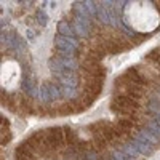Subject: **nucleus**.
Listing matches in <instances>:
<instances>
[{"label":"nucleus","mask_w":160,"mask_h":160,"mask_svg":"<svg viewBox=\"0 0 160 160\" xmlns=\"http://www.w3.org/2000/svg\"><path fill=\"white\" fill-rule=\"evenodd\" d=\"M55 42V47H56V51L59 55H64V56H72L75 58V55L80 50V43L77 42V38H71V37H64V35H56L53 38Z\"/></svg>","instance_id":"1"},{"label":"nucleus","mask_w":160,"mask_h":160,"mask_svg":"<svg viewBox=\"0 0 160 160\" xmlns=\"http://www.w3.org/2000/svg\"><path fill=\"white\" fill-rule=\"evenodd\" d=\"M40 98H42L43 102H55L59 98H62L61 95V88L59 83H53V82H45L40 87Z\"/></svg>","instance_id":"2"},{"label":"nucleus","mask_w":160,"mask_h":160,"mask_svg":"<svg viewBox=\"0 0 160 160\" xmlns=\"http://www.w3.org/2000/svg\"><path fill=\"white\" fill-rule=\"evenodd\" d=\"M133 146H135V148H136V151L141 154V155H144V157H148V155H151L152 152H154V146L151 144V142H148V141H146L141 135H139V133H138V135H135V136H133L131 138V141H130Z\"/></svg>","instance_id":"3"},{"label":"nucleus","mask_w":160,"mask_h":160,"mask_svg":"<svg viewBox=\"0 0 160 160\" xmlns=\"http://www.w3.org/2000/svg\"><path fill=\"white\" fill-rule=\"evenodd\" d=\"M72 28H74L77 37L87 38V37H90V34H91V21L74 18V21H72Z\"/></svg>","instance_id":"4"},{"label":"nucleus","mask_w":160,"mask_h":160,"mask_svg":"<svg viewBox=\"0 0 160 160\" xmlns=\"http://www.w3.org/2000/svg\"><path fill=\"white\" fill-rule=\"evenodd\" d=\"M21 88H22V91L26 93V95L31 96V98H35L37 95H40V88H37L35 82H34L31 77H26V78L22 80Z\"/></svg>","instance_id":"5"},{"label":"nucleus","mask_w":160,"mask_h":160,"mask_svg":"<svg viewBox=\"0 0 160 160\" xmlns=\"http://www.w3.org/2000/svg\"><path fill=\"white\" fill-rule=\"evenodd\" d=\"M56 58H58V61L62 64V68L64 69H68V71H72V72H75L77 69H78V61H77V58H72V56H64V55H56Z\"/></svg>","instance_id":"6"},{"label":"nucleus","mask_w":160,"mask_h":160,"mask_svg":"<svg viewBox=\"0 0 160 160\" xmlns=\"http://www.w3.org/2000/svg\"><path fill=\"white\" fill-rule=\"evenodd\" d=\"M58 34L64 35V37H71V38H77V34L72 28V22L68 21H59L58 22Z\"/></svg>","instance_id":"7"},{"label":"nucleus","mask_w":160,"mask_h":160,"mask_svg":"<svg viewBox=\"0 0 160 160\" xmlns=\"http://www.w3.org/2000/svg\"><path fill=\"white\" fill-rule=\"evenodd\" d=\"M59 88H61L62 98H66V99H75L78 96L77 88H72V87H68V85H59Z\"/></svg>","instance_id":"8"},{"label":"nucleus","mask_w":160,"mask_h":160,"mask_svg":"<svg viewBox=\"0 0 160 160\" xmlns=\"http://www.w3.org/2000/svg\"><path fill=\"white\" fill-rule=\"evenodd\" d=\"M120 151L122 152H125L128 157H131V158H138V157H141V154L136 151V148L135 146H133L131 142H125V144H122V148H120Z\"/></svg>","instance_id":"9"},{"label":"nucleus","mask_w":160,"mask_h":160,"mask_svg":"<svg viewBox=\"0 0 160 160\" xmlns=\"http://www.w3.org/2000/svg\"><path fill=\"white\" fill-rule=\"evenodd\" d=\"M139 135H141L146 141H148V142H151L152 146H157V144L160 142V139L154 135V133H151L148 128H142V130H139Z\"/></svg>","instance_id":"10"},{"label":"nucleus","mask_w":160,"mask_h":160,"mask_svg":"<svg viewBox=\"0 0 160 160\" xmlns=\"http://www.w3.org/2000/svg\"><path fill=\"white\" fill-rule=\"evenodd\" d=\"M148 109L152 112V114H155V117L157 115H160V98H151L149 99V102H148Z\"/></svg>","instance_id":"11"},{"label":"nucleus","mask_w":160,"mask_h":160,"mask_svg":"<svg viewBox=\"0 0 160 160\" xmlns=\"http://www.w3.org/2000/svg\"><path fill=\"white\" fill-rule=\"evenodd\" d=\"M85 8L91 18H98V3L96 2H85Z\"/></svg>","instance_id":"12"},{"label":"nucleus","mask_w":160,"mask_h":160,"mask_svg":"<svg viewBox=\"0 0 160 160\" xmlns=\"http://www.w3.org/2000/svg\"><path fill=\"white\" fill-rule=\"evenodd\" d=\"M35 18H37V22L42 26V28H45V26L48 24V16H47V13H45L43 10H37Z\"/></svg>","instance_id":"13"},{"label":"nucleus","mask_w":160,"mask_h":160,"mask_svg":"<svg viewBox=\"0 0 160 160\" xmlns=\"http://www.w3.org/2000/svg\"><path fill=\"white\" fill-rule=\"evenodd\" d=\"M146 128H148L151 133H154V135L160 139V125L155 122V120H151V122H148V125H146Z\"/></svg>","instance_id":"14"},{"label":"nucleus","mask_w":160,"mask_h":160,"mask_svg":"<svg viewBox=\"0 0 160 160\" xmlns=\"http://www.w3.org/2000/svg\"><path fill=\"white\" fill-rule=\"evenodd\" d=\"M80 158L82 160H98V155L95 151H85L83 154H80Z\"/></svg>","instance_id":"15"},{"label":"nucleus","mask_w":160,"mask_h":160,"mask_svg":"<svg viewBox=\"0 0 160 160\" xmlns=\"http://www.w3.org/2000/svg\"><path fill=\"white\" fill-rule=\"evenodd\" d=\"M112 155H114V157H115L117 160H135V158H131V157H128V155H127L125 152H122V151H120V149H118V151H115V152H114Z\"/></svg>","instance_id":"16"},{"label":"nucleus","mask_w":160,"mask_h":160,"mask_svg":"<svg viewBox=\"0 0 160 160\" xmlns=\"http://www.w3.org/2000/svg\"><path fill=\"white\" fill-rule=\"evenodd\" d=\"M26 37H28V40H29V42H34V40H35V34H34V31L29 28L28 31H26Z\"/></svg>","instance_id":"17"},{"label":"nucleus","mask_w":160,"mask_h":160,"mask_svg":"<svg viewBox=\"0 0 160 160\" xmlns=\"http://www.w3.org/2000/svg\"><path fill=\"white\" fill-rule=\"evenodd\" d=\"M154 120H155V122H157V123H158V125H160V115H157V117H155V118H154Z\"/></svg>","instance_id":"18"},{"label":"nucleus","mask_w":160,"mask_h":160,"mask_svg":"<svg viewBox=\"0 0 160 160\" xmlns=\"http://www.w3.org/2000/svg\"><path fill=\"white\" fill-rule=\"evenodd\" d=\"M109 160H117V158H115L114 155H111V157H109Z\"/></svg>","instance_id":"19"}]
</instances>
